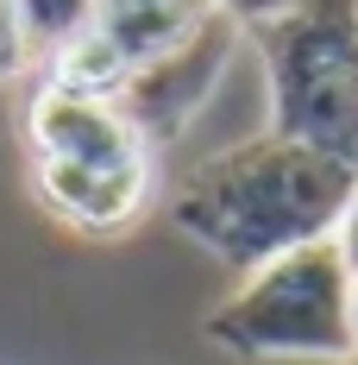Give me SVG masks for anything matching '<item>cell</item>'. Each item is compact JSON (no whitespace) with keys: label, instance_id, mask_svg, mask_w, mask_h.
Wrapping results in <instances>:
<instances>
[{"label":"cell","instance_id":"cell-14","mask_svg":"<svg viewBox=\"0 0 358 365\" xmlns=\"http://www.w3.org/2000/svg\"><path fill=\"white\" fill-rule=\"evenodd\" d=\"M346 365H358V353H352V359H346Z\"/></svg>","mask_w":358,"mask_h":365},{"label":"cell","instance_id":"cell-12","mask_svg":"<svg viewBox=\"0 0 358 365\" xmlns=\"http://www.w3.org/2000/svg\"><path fill=\"white\" fill-rule=\"evenodd\" d=\"M333 246H339V258L352 264V277H358V189H352V202H346V220H339Z\"/></svg>","mask_w":358,"mask_h":365},{"label":"cell","instance_id":"cell-1","mask_svg":"<svg viewBox=\"0 0 358 365\" xmlns=\"http://www.w3.org/2000/svg\"><path fill=\"white\" fill-rule=\"evenodd\" d=\"M352 189H358L352 164L302 145V139H283V133H258L246 145L201 158L177 182L170 220L208 258L246 277L295 246L333 240Z\"/></svg>","mask_w":358,"mask_h":365},{"label":"cell","instance_id":"cell-13","mask_svg":"<svg viewBox=\"0 0 358 365\" xmlns=\"http://www.w3.org/2000/svg\"><path fill=\"white\" fill-rule=\"evenodd\" d=\"M352 346H358V277H352Z\"/></svg>","mask_w":358,"mask_h":365},{"label":"cell","instance_id":"cell-10","mask_svg":"<svg viewBox=\"0 0 358 365\" xmlns=\"http://www.w3.org/2000/svg\"><path fill=\"white\" fill-rule=\"evenodd\" d=\"M32 38H26V26H19V6L13 0H0V82H13V76L32 70Z\"/></svg>","mask_w":358,"mask_h":365},{"label":"cell","instance_id":"cell-5","mask_svg":"<svg viewBox=\"0 0 358 365\" xmlns=\"http://www.w3.org/2000/svg\"><path fill=\"white\" fill-rule=\"evenodd\" d=\"M32 151L51 164H88V170H120V164H151V145L126 126L113 101H82L63 88H38L26 108Z\"/></svg>","mask_w":358,"mask_h":365},{"label":"cell","instance_id":"cell-3","mask_svg":"<svg viewBox=\"0 0 358 365\" xmlns=\"http://www.w3.org/2000/svg\"><path fill=\"white\" fill-rule=\"evenodd\" d=\"M251 38L270 76V133L358 170V0H302Z\"/></svg>","mask_w":358,"mask_h":365},{"label":"cell","instance_id":"cell-8","mask_svg":"<svg viewBox=\"0 0 358 365\" xmlns=\"http://www.w3.org/2000/svg\"><path fill=\"white\" fill-rule=\"evenodd\" d=\"M126 76H132L126 57H120L95 26H82L75 38H63V44L51 51V82H44V88H63V95H82V101H120Z\"/></svg>","mask_w":358,"mask_h":365},{"label":"cell","instance_id":"cell-2","mask_svg":"<svg viewBox=\"0 0 358 365\" xmlns=\"http://www.w3.org/2000/svg\"><path fill=\"white\" fill-rule=\"evenodd\" d=\"M208 340L233 359H321L346 365L352 346V264L333 240L295 246L239 277L208 315Z\"/></svg>","mask_w":358,"mask_h":365},{"label":"cell","instance_id":"cell-11","mask_svg":"<svg viewBox=\"0 0 358 365\" xmlns=\"http://www.w3.org/2000/svg\"><path fill=\"white\" fill-rule=\"evenodd\" d=\"M289 6H302V0H220V13H233L246 32H258V26H270V19H283Z\"/></svg>","mask_w":358,"mask_h":365},{"label":"cell","instance_id":"cell-6","mask_svg":"<svg viewBox=\"0 0 358 365\" xmlns=\"http://www.w3.org/2000/svg\"><path fill=\"white\" fill-rule=\"evenodd\" d=\"M38 195L51 215H63L82 233H113V227H132L151 195V164H120V170H88V164H51L38 158Z\"/></svg>","mask_w":358,"mask_h":365},{"label":"cell","instance_id":"cell-4","mask_svg":"<svg viewBox=\"0 0 358 365\" xmlns=\"http://www.w3.org/2000/svg\"><path fill=\"white\" fill-rule=\"evenodd\" d=\"M239 32H246V26L214 6L182 44H170L164 57H151V63H139V70L126 76V88H120L113 108L126 113V126L139 133L144 145H170L182 126L208 108L214 82L226 76L233 51H239Z\"/></svg>","mask_w":358,"mask_h":365},{"label":"cell","instance_id":"cell-7","mask_svg":"<svg viewBox=\"0 0 358 365\" xmlns=\"http://www.w3.org/2000/svg\"><path fill=\"white\" fill-rule=\"evenodd\" d=\"M220 0H95V32L126 57V70H139L151 57H164L170 44L195 32Z\"/></svg>","mask_w":358,"mask_h":365},{"label":"cell","instance_id":"cell-9","mask_svg":"<svg viewBox=\"0 0 358 365\" xmlns=\"http://www.w3.org/2000/svg\"><path fill=\"white\" fill-rule=\"evenodd\" d=\"M13 6H19V26L32 38V51H44V57L95 19V0H13Z\"/></svg>","mask_w":358,"mask_h":365}]
</instances>
